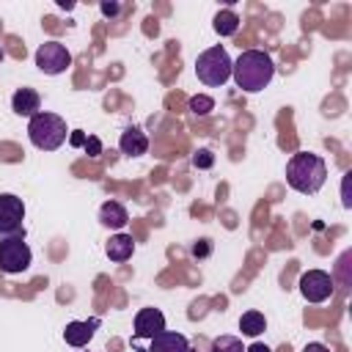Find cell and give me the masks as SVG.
<instances>
[{
  "instance_id": "obj_13",
  "label": "cell",
  "mask_w": 352,
  "mask_h": 352,
  "mask_svg": "<svg viewBox=\"0 0 352 352\" xmlns=\"http://www.w3.org/2000/svg\"><path fill=\"white\" fill-rule=\"evenodd\" d=\"M99 223H102L104 228L121 231V228L129 223V214H126V209H124L118 201H104V204L99 206Z\"/></svg>"
},
{
  "instance_id": "obj_18",
  "label": "cell",
  "mask_w": 352,
  "mask_h": 352,
  "mask_svg": "<svg viewBox=\"0 0 352 352\" xmlns=\"http://www.w3.org/2000/svg\"><path fill=\"white\" fill-rule=\"evenodd\" d=\"M209 352H245L242 341L236 336H217L209 346Z\"/></svg>"
},
{
  "instance_id": "obj_22",
  "label": "cell",
  "mask_w": 352,
  "mask_h": 352,
  "mask_svg": "<svg viewBox=\"0 0 352 352\" xmlns=\"http://www.w3.org/2000/svg\"><path fill=\"white\" fill-rule=\"evenodd\" d=\"M209 253V239H201V245L192 248V256H206Z\"/></svg>"
},
{
  "instance_id": "obj_1",
  "label": "cell",
  "mask_w": 352,
  "mask_h": 352,
  "mask_svg": "<svg viewBox=\"0 0 352 352\" xmlns=\"http://www.w3.org/2000/svg\"><path fill=\"white\" fill-rule=\"evenodd\" d=\"M231 77L236 82V88L256 94L261 88H267L275 77V63L267 52L261 50H245L236 60H231Z\"/></svg>"
},
{
  "instance_id": "obj_2",
  "label": "cell",
  "mask_w": 352,
  "mask_h": 352,
  "mask_svg": "<svg viewBox=\"0 0 352 352\" xmlns=\"http://www.w3.org/2000/svg\"><path fill=\"white\" fill-rule=\"evenodd\" d=\"M286 182H289L292 190H297L302 195H314L327 182V165L319 154L297 151L286 162Z\"/></svg>"
},
{
  "instance_id": "obj_10",
  "label": "cell",
  "mask_w": 352,
  "mask_h": 352,
  "mask_svg": "<svg viewBox=\"0 0 352 352\" xmlns=\"http://www.w3.org/2000/svg\"><path fill=\"white\" fill-rule=\"evenodd\" d=\"M96 327H99V319H88V322H69V324H66V330H63V341H66L69 346L82 349V346H88V341L94 338Z\"/></svg>"
},
{
  "instance_id": "obj_4",
  "label": "cell",
  "mask_w": 352,
  "mask_h": 352,
  "mask_svg": "<svg viewBox=\"0 0 352 352\" xmlns=\"http://www.w3.org/2000/svg\"><path fill=\"white\" fill-rule=\"evenodd\" d=\"M195 74H198V80H201L204 85H209V88L226 85L228 77H231V58H228L226 47L217 44V47L204 50V52L195 58Z\"/></svg>"
},
{
  "instance_id": "obj_23",
  "label": "cell",
  "mask_w": 352,
  "mask_h": 352,
  "mask_svg": "<svg viewBox=\"0 0 352 352\" xmlns=\"http://www.w3.org/2000/svg\"><path fill=\"white\" fill-rule=\"evenodd\" d=\"M302 352H330L324 344H319V341H314V344H305L302 346Z\"/></svg>"
},
{
  "instance_id": "obj_14",
  "label": "cell",
  "mask_w": 352,
  "mask_h": 352,
  "mask_svg": "<svg viewBox=\"0 0 352 352\" xmlns=\"http://www.w3.org/2000/svg\"><path fill=\"white\" fill-rule=\"evenodd\" d=\"M118 148H121L124 154H129V157H140V154H146V151H148V138H146L138 126H129V129H124V132H121Z\"/></svg>"
},
{
  "instance_id": "obj_15",
  "label": "cell",
  "mask_w": 352,
  "mask_h": 352,
  "mask_svg": "<svg viewBox=\"0 0 352 352\" xmlns=\"http://www.w3.org/2000/svg\"><path fill=\"white\" fill-rule=\"evenodd\" d=\"M104 253H107L110 261H126V258H132V253H135L132 234H116V236H110V242L104 245Z\"/></svg>"
},
{
  "instance_id": "obj_24",
  "label": "cell",
  "mask_w": 352,
  "mask_h": 352,
  "mask_svg": "<svg viewBox=\"0 0 352 352\" xmlns=\"http://www.w3.org/2000/svg\"><path fill=\"white\" fill-rule=\"evenodd\" d=\"M85 146H88V148H91V157H96V154H99V148H102V146H99V140H96V138H88V140H85Z\"/></svg>"
},
{
  "instance_id": "obj_8",
  "label": "cell",
  "mask_w": 352,
  "mask_h": 352,
  "mask_svg": "<svg viewBox=\"0 0 352 352\" xmlns=\"http://www.w3.org/2000/svg\"><path fill=\"white\" fill-rule=\"evenodd\" d=\"M333 278L324 270H308L300 275V294L308 302H324L333 297Z\"/></svg>"
},
{
  "instance_id": "obj_11",
  "label": "cell",
  "mask_w": 352,
  "mask_h": 352,
  "mask_svg": "<svg viewBox=\"0 0 352 352\" xmlns=\"http://www.w3.org/2000/svg\"><path fill=\"white\" fill-rule=\"evenodd\" d=\"M38 107H41V96H38L33 88H19V91H14V96H11V110H14L16 116L33 118V116L38 113Z\"/></svg>"
},
{
  "instance_id": "obj_26",
  "label": "cell",
  "mask_w": 352,
  "mask_h": 352,
  "mask_svg": "<svg viewBox=\"0 0 352 352\" xmlns=\"http://www.w3.org/2000/svg\"><path fill=\"white\" fill-rule=\"evenodd\" d=\"M0 60H3V50H0Z\"/></svg>"
},
{
  "instance_id": "obj_3",
  "label": "cell",
  "mask_w": 352,
  "mask_h": 352,
  "mask_svg": "<svg viewBox=\"0 0 352 352\" xmlns=\"http://www.w3.org/2000/svg\"><path fill=\"white\" fill-rule=\"evenodd\" d=\"M28 138L36 148L41 151H55L66 143L69 138V129H66V121L58 116V113H47V110H38L30 124H28Z\"/></svg>"
},
{
  "instance_id": "obj_9",
  "label": "cell",
  "mask_w": 352,
  "mask_h": 352,
  "mask_svg": "<svg viewBox=\"0 0 352 352\" xmlns=\"http://www.w3.org/2000/svg\"><path fill=\"white\" fill-rule=\"evenodd\" d=\"M165 330V316L160 308H140L135 316V341L140 338H154Z\"/></svg>"
},
{
  "instance_id": "obj_6",
  "label": "cell",
  "mask_w": 352,
  "mask_h": 352,
  "mask_svg": "<svg viewBox=\"0 0 352 352\" xmlns=\"http://www.w3.org/2000/svg\"><path fill=\"white\" fill-rule=\"evenodd\" d=\"M36 66H38V72L52 74V77L55 74H63L72 66V52L60 41H44L36 50Z\"/></svg>"
},
{
  "instance_id": "obj_16",
  "label": "cell",
  "mask_w": 352,
  "mask_h": 352,
  "mask_svg": "<svg viewBox=\"0 0 352 352\" xmlns=\"http://www.w3.org/2000/svg\"><path fill=\"white\" fill-rule=\"evenodd\" d=\"M239 330H242V336H250V338L261 336V333L267 330L264 314H261V311H245V314L239 316Z\"/></svg>"
},
{
  "instance_id": "obj_17",
  "label": "cell",
  "mask_w": 352,
  "mask_h": 352,
  "mask_svg": "<svg viewBox=\"0 0 352 352\" xmlns=\"http://www.w3.org/2000/svg\"><path fill=\"white\" fill-rule=\"evenodd\" d=\"M212 28H214V33H217V36H234V33L239 30V16H236L231 8L217 11V14H214V19H212Z\"/></svg>"
},
{
  "instance_id": "obj_20",
  "label": "cell",
  "mask_w": 352,
  "mask_h": 352,
  "mask_svg": "<svg viewBox=\"0 0 352 352\" xmlns=\"http://www.w3.org/2000/svg\"><path fill=\"white\" fill-rule=\"evenodd\" d=\"M192 165H195V168H212V165H214V154H212L209 148H201V151H195Z\"/></svg>"
},
{
  "instance_id": "obj_19",
  "label": "cell",
  "mask_w": 352,
  "mask_h": 352,
  "mask_svg": "<svg viewBox=\"0 0 352 352\" xmlns=\"http://www.w3.org/2000/svg\"><path fill=\"white\" fill-rule=\"evenodd\" d=\"M209 110H214V99H212V96L198 94V96L190 99V113H192V116H206Z\"/></svg>"
},
{
  "instance_id": "obj_21",
  "label": "cell",
  "mask_w": 352,
  "mask_h": 352,
  "mask_svg": "<svg viewBox=\"0 0 352 352\" xmlns=\"http://www.w3.org/2000/svg\"><path fill=\"white\" fill-rule=\"evenodd\" d=\"M118 11H121L118 3H102V14H104V16H116Z\"/></svg>"
},
{
  "instance_id": "obj_7",
  "label": "cell",
  "mask_w": 352,
  "mask_h": 352,
  "mask_svg": "<svg viewBox=\"0 0 352 352\" xmlns=\"http://www.w3.org/2000/svg\"><path fill=\"white\" fill-rule=\"evenodd\" d=\"M22 220H25V204L14 192L0 195V236H14L22 234Z\"/></svg>"
},
{
  "instance_id": "obj_12",
  "label": "cell",
  "mask_w": 352,
  "mask_h": 352,
  "mask_svg": "<svg viewBox=\"0 0 352 352\" xmlns=\"http://www.w3.org/2000/svg\"><path fill=\"white\" fill-rule=\"evenodd\" d=\"M148 352H192V349H190V341L182 333L162 330L160 336L151 338V349Z\"/></svg>"
},
{
  "instance_id": "obj_25",
  "label": "cell",
  "mask_w": 352,
  "mask_h": 352,
  "mask_svg": "<svg viewBox=\"0 0 352 352\" xmlns=\"http://www.w3.org/2000/svg\"><path fill=\"white\" fill-rule=\"evenodd\" d=\"M245 352H272V349H270L267 344H258V341H256V344H250Z\"/></svg>"
},
{
  "instance_id": "obj_5",
  "label": "cell",
  "mask_w": 352,
  "mask_h": 352,
  "mask_svg": "<svg viewBox=\"0 0 352 352\" xmlns=\"http://www.w3.org/2000/svg\"><path fill=\"white\" fill-rule=\"evenodd\" d=\"M30 248L25 242V234H14V236H3L0 239V270L8 275L25 272L30 267Z\"/></svg>"
}]
</instances>
